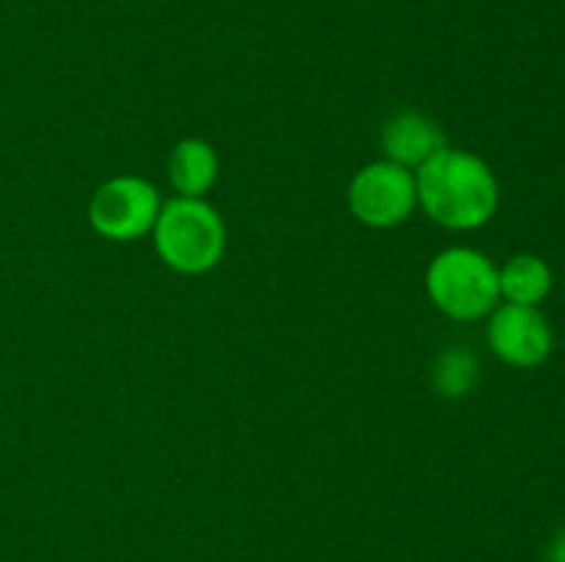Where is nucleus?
<instances>
[{"label": "nucleus", "mask_w": 565, "mask_h": 562, "mask_svg": "<svg viewBox=\"0 0 565 562\" xmlns=\"http://www.w3.org/2000/svg\"><path fill=\"white\" fill-rule=\"evenodd\" d=\"M417 202L445 229H480L500 207V185L478 154L445 147L414 171Z\"/></svg>", "instance_id": "nucleus-1"}, {"label": "nucleus", "mask_w": 565, "mask_h": 562, "mask_svg": "<svg viewBox=\"0 0 565 562\" xmlns=\"http://www.w3.org/2000/svg\"><path fill=\"white\" fill-rule=\"evenodd\" d=\"M154 248L171 270L202 275L221 262L226 248V226L218 209L204 198H171L154 220Z\"/></svg>", "instance_id": "nucleus-2"}, {"label": "nucleus", "mask_w": 565, "mask_h": 562, "mask_svg": "<svg viewBox=\"0 0 565 562\" xmlns=\"http://www.w3.org/2000/svg\"><path fill=\"white\" fill-rule=\"evenodd\" d=\"M425 290L439 312L469 323L491 314L500 303V268L475 248H447L430 259Z\"/></svg>", "instance_id": "nucleus-3"}, {"label": "nucleus", "mask_w": 565, "mask_h": 562, "mask_svg": "<svg viewBox=\"0 0 565 562\" xmlns=\"http://www.w3.org/2000/svg\"><path fill=\"white\" fill-rule=\"evenodd\" d=\"M417 180L414 171L379 160L353 174L348 187V207L373 229H392L408 220L417 209Z\"/></svg>", "instance_id": "nucleus-4"}, {"label": "nucleus", "mask_w": 565, "mask_h": 562, "mask_svg": "<svg viewBox=\"0 0 565 562\" xmlns=\"http://www.w3.org/2000/svg\"><path fill=\"white\" fill-rule=\"evenodd\" d=\"M160 193L143 176H114L97 187L88 207L94 231L114 242H130L149 235L160 215Z\"/></svg>", "instance_id": "nucleus-5"}, {"label": "nucleus", "mask_w": 565, "mask_h": 562, "mask_svg": "<svg viewBox=\"0 0 565 562\" xmlns=\"http://www.w3.org/2000/svg\"><path fill=\"white\" fill-rule=\"evenodd\" d=\"M489 347L497 358L511 367H539L550 358L552 336L550 323L539 306H519V303H502L491 312L489 320Z\"/></svg>", "instance_id": "nucleus-6"}, {"label": "nucleus", "mask_w": 565, "mask_h": 562, "mask_svg": "<svg viewBox=\"0 0 565 562\" xmlns=\"http://www.w3.org/2000/svg\"><path fill=\"white\" fill-rule=\"evenodd\" d=\"M445 147L447 138L441 127L425 114H417V110L395 114L384 125V132H381V149H384L386 160L408 171H417L419 165L428 163Z\"/></svg>", "instance_id": "nucleus-7"}, {"label": "nucleus", "mask_w": 565, "mask_h": 562, "mask_svg": "<svg viewBox=\"0 0 565 562\" xmlns=\"http://www.w3.org/2000/svg\"><path fill=\"white\" fill-rule=\"evenodd\" d=\"M218 180V154L202 138H185L171 149L169 182L182 198H202Z\"/></svg>", "instance_id": "nucleus-8"}, {"label": "nucleus", "mask_w": 565, "mask_h": 562, "mask_svg": "<svg viewBox=\"0 0 565 562\" xmlns=\"http://www.w3.org/2000/svg\"><path fill=\"white\" fill-rule=\"evenodd\" d=\"M552 292V268L535 253H516L500 268V298L519 306H539Z\"/></svg>", "instance_id": "nucleus-9"}, {"label": "nucleus", "mask_w": 565, "mask_h": 562, "mask_svg": "<svg viewBox=\"0 0 565 562\" xmlns=\"http://www.w3.org/2000/svg\"><path fill=\"white\" fill-rule=\"evenodd\" d=\"M480 378V364L469 347H447L434 364V386L447 400L467 397Z\"/></svg>", "instance_id": "nucleus-10"}, {"label": "nucleus", "mask_w": 565, "mask_h": 562, "mask_svg": "<svg viewBox=\"0 0 565 562\" xmlns=\"http://www.w3.org/2000/svg\"><path fill=\"white\" fill-rule=\"evenodd\" d=\"M546 562H565V527L546 545Z\"/></svg>", "instance_id": "nucleus-11"}]
</instances>
